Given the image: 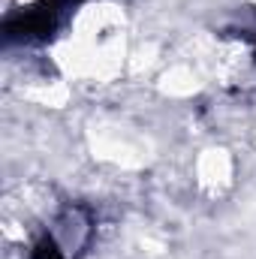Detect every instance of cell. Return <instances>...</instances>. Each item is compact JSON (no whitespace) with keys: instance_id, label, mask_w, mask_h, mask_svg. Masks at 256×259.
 <instances>
[{"instance_id":"1","label":"cell","mask_w":256,"mask_h":259,"mask_svg":"<svg viewBox=\"0 0 256 259\" xmlns=\"http://www.w3.org/2000/svg\"><path fill=\"white\" fill-rule=\"evenodd\" d=\"M33 259H66V253L58 247L55 238H42L36 244V250H33Z\"/></svg>"}]
</instances>
